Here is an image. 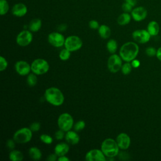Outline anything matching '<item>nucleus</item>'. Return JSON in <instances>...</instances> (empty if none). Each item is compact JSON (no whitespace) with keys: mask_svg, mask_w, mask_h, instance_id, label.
<instances>
[{"mask_svg":"<svg viewBox=\"0 0 161 161\" xmlns=\"http://www.w3.org/2000/svg\"><path fill=\"white\" fill-rule=\"evenodd\" d=\"M15 143L16 142L14 140V139H8L6 142V147L10 150H12L15 147Z\"/></svg>","mask_w":161,"mask_h":161,"instance_id":"4c0bfd02","label":"nucleus"},{"mask_svg":"<svg viewBox=\"0 0 161 161\" xmlns=\"http://www.w3.org/2000/svg\"><path fill=\"white\" fill-rule=\"evenodd\" d=\"M50 69L48 62L43 58H36L31 64V72L36 75H43Z\"/></svg>","mask_w":161,"mask_h":161,"instance_id":"39448f33","label":"nucleus"},{"mask_svg":"<svg viewBox=\"0 0 161 161\" xmlns=\"http://www.w3.org/2000/svg\"><path fill=\"white\" fill-rule=\"evenodd\" d=\"M28 12L27 6L23 3H18L13 5L11 8V13L13 15L16 17L21 18L26 15Z\"/></svg>","mask_w":161,"mask_h":161,"instance_id":"dca6fc26","label":"nucleus"},{"mask_svg":"<svg viewBox=\"0 0 161 161\" xmlns=\"http://www.w3.org/2000/svg\"><path fill=\"white\" fill-rule=\"evenodd\" d=\"M147 30L148 31L151 36H156L158 34L160 31L159 24L156 21H150L147 25Z\"/></svg>","mask_w":161,"mask_h":161,"instance_id":"6ab92c4d","label":"nucleus"},{"mask_svg":"<svg viewBox=\"0 0 161 161\" xmlns=\"http://www.w3.org/2000/svg\"><path fill=\"white\" fill-rule=\"evenodd\" d=\"M45 100L50 104L60 106L64 102V96L62 92L57 87H51L47 88L44 93Z\"/></svg>","mask_w":161,"mask_h":161,"instance_id":"f03ea898","label":"nucleus"},{"mask_svg":"<svg viewBox=\"0 0 161 161\" xmlns=\"http://www.w3.org/2000/svg\"><path fill=\"white\" fill-rule=\"evenodd\" d=\"M40 139L42 142H43L45 144H51L53 142V138L51 136H50L48 134H42L40 136Z\"/></svg>","mask_w":161,"mask_h":161,"instance_id":"c756f323","label":"nucleus"},{"mask_svg":"<svg viewBox=\"0 0 161 161\" xmlns=\"http://www.w3.org/2000/svg\"><path fill=\"white\" fill-rule=\"evenodd\" d=\"M26 82L30 87H34L37 83V77L34 73H30L26 78Z\"/></svg>","mask_w":161,"mask_h":161,"instance_id":"bb28decb","label":"nucleus"},{"mask_svg":"<svg viewBox=\"0 0 161 161\" xmlns=\"http://www.w3.org/2000/svg\"><path fill=\"white\" fill-rule=\"evenodd\" d=\"M9 10V4L7 0H0V14L5 15Z\"/></svg>","mask_w":161,"mask_h":161,"instance_id":"a878e982","label":"nucleus"},{"mask_svg":"<svg viewBox=\"0 0 161 161\" xmlns=\"http://www.w3.org/2000/svg\"><path fill=\"white\" fill-rule=\"evenodd\" d=\"M133 8L134 7L131 4H130V3H128L126 1H125L121 5V9H122L123 11L125 12V13H130L131 12V11L133 10Z\"/></svg>","mask_w":161,"mask_h":161,"instance_id":"2f4dec72","label":"nucleus"},{"mask_svg":"<svg viewBox=\"0 0 161 161\" xmlns=\"http://www.w3.org/2000/svg\"><path fill=\"white\" fill-rule=\"evenodd\" d=\"M145 53L147 54V56L148 57H153V56H156L157 54V50L152 47H147L145 50Z\"/></svg>","mask_w":161,"mask_h":161,"instance_id":"72a5a7b5","label":"nucleus"},{"mask_svg":"<svg viewBox=\"0 0 161 161\" xmlns=\"http://www.w3.org/2000/svg\"><path fill=\"white\" fill-rule=\"evenodd\" d=\"M118 156H119V158L120 160H127L128 157V154L125 152H119L118 153Z\"/></svg>","mask_w":161,"mask_h":161,"instance_id":"58836bf2","label":"nucleus"},{"mask_svg":"<svg viewBox=\"0 0 161 161\" xmlns=\"http://www.w3.org/2000/svg\"><path fill=\"white\" fill-rule=\"evenodd\" d=\"M57 159H58V156L55 153L48 155L47 158V160L48 161H55Z\"/></svg>","mask_w":161,"mask_h":161,"instance_id":"ea45409f","label":"nucleus"},{"mask_svg":"<svg viewBox=\"0 0 161 161\" xmlns=\"http://www.w3.org/2000/svg\"><path fill=\"white\" fill-rule=\"evenodd\" d=\"M42 25V20L40 18H33L28 25V30L31 32H37L41 28Z\"/></svg>","mask_w":161,"mask_h":161,"instance_id":"412c9836","label":"nucleus"},{"mask_svg":"<svg viewBox=\"0 0 161 161\" xmlns=\"http://www.w3.org/2000/svg\"><path fill=\"white\" fill-rule=\"evenodd\" d=\"M156 57H157V58L160 61H161V47H159V48L157 50Z\"/></svg>","mask_w":161,"mask_h":161,"instance_id":"c03bdc74","label":"nucleus"},{"mask_svg":"<svg viewBox=\"0 0 161 161\" xmlns=\"http://www.w3.org/2000/svg\"><path fill=\"white\" fill-rule=\"evenodd\" d=\"M151 36H152L148 33V31L144 29L136 30L132 33L133 39L136 42L142 44L147 43L150 40Z\"/></svg>","mask_w":161,"mask_h":161,"instance_id":"9b49d317","label":"nucleus"},{"mask_svg":"<svg viewBox=\"0 0 161 161\" xmlns=\"http://www.w3.org/2000/svg\"><path fill=\"white\" fill-rule=\"evenodd\" d=\"M57 125L59 129L67 132L74 126V119L69 113H62L58 118Z\"/></svg>","mask_w":161,"mask_h":161,"instance_id":"423d86ee","label":"nucleus"},{"mask_svg":"<svg viewBox=\"0 0 161 161\" xmlns=\"http://www.w3.org/2000/svg\"><path fill=\"white\" fill-rule=\"evenodd\" d=\"M33 136V131L30 128L23 127L16 130L14 134L13 138L18 143H26L31 141Z\"/></svg>","mask_w":161,"mask_h":161,"instance_id":"20e7f679","label":"nucleus"},{"mask_svg":"<svg viewBox=\"0 0 161 161\" xmlns=\"http://www.w3.org/2000/svg\"><path fill=\"white\" fill-rule=\"evenodd\" d=\"M119 148L121 150L128 149L131 144V139L130 136L125 133H119L116 139Z\"/></svg>","mask_w":161,"mask_h":161,"instance_id":"2eb2a0df","label":"nucleus"},{"mask_svg":"<svg viewBox=\"0 0 161 161\" xmlns=\"http://www.w3.org/2000/svg\"><path fill=\"white\" fill-rule=\"evenodd\" d=\"M69 145L65 142H60L57 144L54 148V153L58 156L65 155L69 151Z\"/></svg>","mask_w":161,"mask_h":161,"instance_id":"a211bd4d","label":"nucleus"},{"mask_svg":"<svg viewBox=\"0 0 161 161\" xmlns=\"http://www.w3.org/2000/svg\"><path fill=\"white\" fill-rule=\"evenodd\" d=\"M122 58L118 55L112 54L108 59L107 65L108 70L112 73H116L119 71L122 67Z\"/></svg>","mask_w":161,"mask_h":161,"instance_id":"1a4fd4ad","label":"nucleus"},{"mask_svg":"<svg viewBox=\"0 0 161 161\" xmlns=\"http://www.w3.org/2000/svg\"><path fill=\"white\" fill-rule=\"evenodd\" d=\"M132 67H133L131 64V62H126V63H125L124 64L122 65V67H121V72L124 75H128L131 72Z\"/></svg>","mask_w":161,"mask_h":161,"instance_id":"c85d7f7f","label":"nucleus"},{"mask_svg":"<svg viewBox=\"0 0 161 161\" xmlns=\"http://www.w3.org/2000/svg\"><path fill=\"white\" fill-rule=\"evenodd\" d=\"M98 30L99 35L103 39L109 38L111 34L110 28L106 25H101L99 26Z\"/></svg>","mask_w":161,"mask_h":161,"instance_id":"4be33fe9","label":"nucleus"},{"mask_svg":"<svg viewBox=\"0 0 161 161\" xmlns=\"http://www.w3.org/2000/svg\"><path fill=\"white\" fill-rule=\"evenodd\" d=\"M131 18L130 13L123 12L118 16L117 18V23L119 25L125 26L130 23Z\"/></svg>","mask_w":161,"mask_h":161,"instance_id":"aec40b11","label":"nucleus"},{"mask_svg":"<svg viewBox=\"0 0 161 161\" xmlns=\"http://www.w3.org/2000/svg\"><path fill=\"white\" fill-rule=\"evenodd\" d=\"M65 139L67 143L70 145H76L80 141V136L75 130H69L65 132Z\"/></svg>","mask_w":161,"mask_h":161,"instance_id":"f3484780","label":"nucleus"},{"mask_svg":"<svg viewBox=\"0 0 161 161\" xmlns=\"http://www.w3.org/2000/svg\"><path fill=\"white\" fill-rule=\"evenodd\" d=\"M70 53H71V52H70L69 50H67V48H65L60 52L58 57L61 60L65 61V60H67L68 59H69V58L70 57Z\"/></svg>","mask_w":161,"mask_h":161,"instance_id":"cd10ccee","label":"nucleus"},{"mask_svg":"<svg viewBox=\"0 0 161 161\" xmlns=\"http://www.w3.org/2000/svg\"><path fill=\"white\" fill-rule=\"evenodd\" d=\"M65 131H64L61 129H59L55 133V137L58 140H62L64 138H65Z\"/></svg>","mask_w":161,"mask_h":161,"instance_id":"f704fd0d","label":"nucleus"},{"mask_svg":"<svg viewBox=\"0 0 161 161\" xmlns=\"http://www.w3.org/2000/svg\"><path fill=\"white\" fill-rule=\"evenodd\" d=\"M86 126V123L84 120H79L74 125V129L75 131H80L82 130Z\"/></svg>","mask_w":161,"mask_h":161,"instance_id":"7c9ffc66","label":"nucleus"},{"mask_svg":"<svg viewBox=\"0 0 161 161\" xmlns=\"http://www.w3.org/2000/svg\"><path fill=\"white\" fill-rule=\"evenodd\" d=\"M66 29H67V25L65 24H61L58 27V30L60 31H64Z\"/></svg>","mask_w":161,"mask_h":161,"instance_id":"79ce46f5","label":"nucleus"},{"mask_svg":"<svg viewBox=\"0 0 161 161\" xmlns=\"http://www.w3.org/2000/svg\"><path fill=\"white\" fill-rule=\"evenodd\" d=\"M131 64L133 68H138L140 65V62L137 59H134L131 62Z\"/></svg>","mask_w":161,"mask_h":161,"instance_id":"a19ab883","label":"nucleus"},{"mask_svg":"<svg viewBox=\"0 0 161 161\" xmlns=\"http://www.w3.org/2000/svg\"><path fill=\"white\" fill-rule=\"evenodd\" d=\"M99 24L97 21L95 19H92L89 22V26L92 30H97L99 27Z\"/></svg>","mask_w":161,"mask_h":161,"instance_id":"e433bc0d","label":"nucleus"},{"mask_svg":"<svg viewBox=\"0 0 161 161\" xmlns=\"http://www.w3.org/2000/svg\"><path fill=\"white\" fill-rule=\"evenodd\" d=\"M85 159L87 161H106V157L101 150L94 148L91 149L87 152Z\"/></svg>","mask_w":161,"mask_h":161,"instance_id":"f8f14e48","label":"nucleus"},{"mask_svg":"<svg viewBox=\"0 0 161 161\" xmlns=\"http://www.w3.org/2000/svg\"><path fill=\"white\" fill-rule=\"evenodd\" d=\"M82 46V41L77 35H70L65 38L64 47L71 52L79 50Z\"/></svg>","mask_w":161,"mask_h":161,"instance_id":"0eeeda50","label":"nucleus"},{"mask_svg":"<svg viewBox=\"0 0 161 161\" xmlns=\"http://www.w3.org/2000/svg\"><path fill=\"white\" fill-rule=\"evenodd\" d=\"M57 160L58 161H69L70 159L68 157H67L65 155H63V156L58 157Z\"/></svg>","mask_w":161,"mask_h":161,"instance_id":"37998d69","label":"nucleus"},{"mask_svg":"<svg viewBox=\"0 0 161 161\" xmlns=\"http://www.w3.org/2000/svg\"><path fill=\"white\" fill-rule=\"evenodd\" d=\"M47 40L48 43L54 47L59 48L64 46L65 38L60 32L53 31L48 34Z\"/></svg>","mask_w":161,"mask_h":161,"instance_id":"9d476101","label":"nucleus"},{"mask_svg":"<svg viewBox=\"0 0 161 161\" xmlns=\"http://www.w3.org/2000/svg\"><path fill=\"white\" fill-rule=\"evenodd\" d=\"M14 69L17 74L21 76L28 75L31 71V65L25 60L17 61L14 64Z\"/></svg>","mask_w":161,"mask_h":161,"instance_id":"4468645a","label":"nucleus"},{"mask_svg":"<svg viewBox=\"0 0 161 161\" xmlns=\"http://www.w3.org/2000/svg\"><path fill=\"white\" fill-rule=\"evenodd\" d=\"M106 48L108 51L111 53L114 54L117 50L118 48V43L114 39H110L106 43Z\"/></svg>","mask_w":161,"mask_h":161,"instance_id":"393cba45","label":"nucleus"},{"mask_svg":"<svg viewBox=\"0 0 161 161\" xmlns=\"http://www.w3.org/2000/svg\"><path fill=\"white\" fill-rule=\"evenodd\" d=\"M8 64L6 59L4 57L1 56L0 57V71L3 72L8 67Z\"/></svg>","mask_w":161,"mask_h":161,"instance_id":"473e14b6","label":"nucleus"},{"mask_svg":"<svg viewBox=\"0 0 161 161\" xmlns=\"http://www.w3.org/2000/svg\"><path fill=\"white\" fill-rule=\"evenodd\" d=\"M139 52L138 45L133 42H128L123 44L119 49V56L125 62H131L135 59Z\"/></svg>","mask_w":161,"mask_h":161,"instance_id":"f257e3e1","label":"nucleus"},{"mask_svg":"<svg viewBox=\"0 0 161 161\" xmlns=\"http://www.w3.org/2000/svg\"><path fill=\"white\" fill-rule=\"evenodd\" d=\"M28 155L31 159L34 160H39L42 158V153L38 148L32 147L28 150Z\"/></svg>","mask_w":161,"mask_h":161,"instance_id":"5701e85b","label":"nucleus"},{"mask_svg":"<svg viewBox=\"0 0 161 161\" xmlns=\"http://www.w3.org/2000/svg\"><path fill=\"white\" fill-rule=\"evenodd\" d=\"M23 157V154L18 150L13 149L9 153V158L11 161H21Z\"/></svg>","mask_w":161,"mask_h":161,"instance_id":"b1692460","label":"nucleus"},{"mask_svg":"<svg viewBox=\"0 0 161 161\" xmlns=\"http://www.w3.org/2000/svg\"><path fill=\"white\" fill-rule=\"evenodd\" d=\"M119 149L116 141L111 138L104 140L101 145V150L106 158H114L116 156L118 155Z\"/></svg>","mask_w":161,"mask_h":161,"instance_id":"7ed1b4c3","label":"nucleus"},{"mask_svg":"<svg viewBox=\"0 0 161 161\" xmlns=\"http://www.w3.org/2000/svg\"><path fill=\"white\" fill-rule=\"evenodd\" d=\"M125 1L130 3V4H131L133 7H135L136 4L137 3V0H125Z\"/></svg>","mask_w":161,"mask_h":161,"instance_id":"a18cd8bd","label":"nucleus"},{"mask_svg":"<svg viewBox=\"0 0 161 161\" xmlns=\"http://www.w3.org/2000/svg\"><path fill=\"white\" fill-rule=\"evenodd\" d=\"M33 40V35L28 29H25L20 31L16 36V43L20 47H26L29 45Z\"/></svg>","mask_w":161,"mask_h":161,"instance_id":"6e6552de","label":"nucleus"},{"mask_svg":"<svg viewBox=\"0 0 161 161\" xmlns=\"http://www.w3.org/2000/svg\"><path fill=\"white\" fill-rule=\"evenodd\" d=\"M41 125L40 123L36 121L33 122L30 125V130L33 131V132H37L39 131V130L40 129Z\"/></svg>","mask_w":161,"mask_h":161,"instance_id":"c9c22d12","label":"nucleus"},{"mask_svg":"<svg viewBox=\"0 0 161 161\" xmlns=\"http://www.w3.org/2000/svg\"><path fill=\"white\" fill-rule=\"evenodd\" d=\"M132 19L137 22L142 21L144 20L148 14V12L147 9L142 6H135L130 13Z\"/></svg>","mask_w":161,"mask_h":161,"instance_id":"ddd939ff","label":"nucleus"}]
</instances>
